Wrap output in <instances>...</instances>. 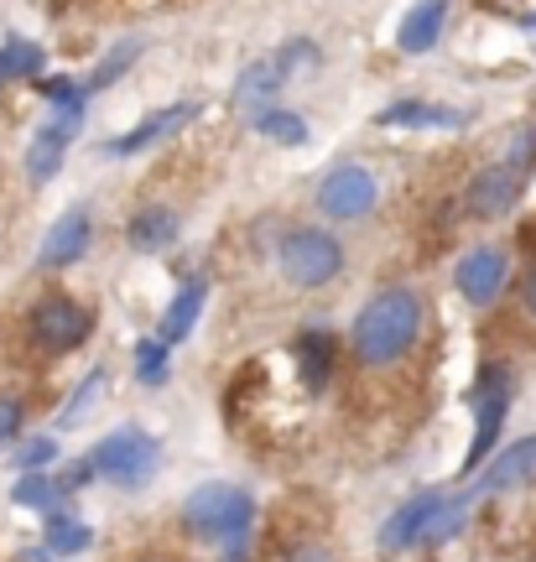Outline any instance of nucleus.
<instances>
[{
	"mask_svg": "<svg viewBox=\"0 0 536 562\" xmlns=\"http://www.w3.org/2000/svg\"><path fill=\"white\" fill-rule=\"evenodd\" d=\"M287 83V68H281L277 58H260V63H250L245 74L235 79V89H230V100L239 104V110H271L266 100H277V89Z\"/></svg>",
	"mask_w": 536,
	"mask_h": 562,
	"instance_id": "19",
	"label": "nucleus"
},
{
	"mask_svg": "<svg viewBox=\"0 0 536 562\" xmlns=\"http://www.w3.org/2000/svg\"><path fill=\"white\" fill-rule=\"evenodd\" d=\"M167 370H172V349H167L157 334H152V339H141L136 344V375H141V381L161 385V381H167Z\"/></svg>",
	"mask_w": 536,
	"mask_h": 562,
	"instance_id": "27",
	"label": "nucleus"
},
{
	"mask_svg": "<svg viewBox=\"0 0 536 562\" xmlns=\"http://www.w3.org/2000/svg\"><path fill=\"white\" fill-rule=\"evenodd\" d=\"M511 167H516V172H526V167H532L536 161V125H526V131H516V140H511Z\"/></svg>",
	"mask_w": 536,
	"mask_h": 562,
	"instance_id": "30",
	"label": "nucleus"
},
{
	"mask_svg": "<svg viewBox=\"0 0 536 562\" xmlns=\"http://www.w3.org/2000/svg\"><path fill=\"white\" fill-rule=\"evenodd\" d=\"M380 203V178L365 167V161H338L334 172L319 182V214L338 224L365 220Z\"/></svg>",
	"mask_w": 536,
	"mask_h": 562,
	"instance_id": "7",
	"label": "nucleus"
},
{
	"mask_svg": "<svg viewBox=\"0 0 536 562\" xmlns=\"http://www.w3.org/2000/svg\"><path fill=\"white\" fill-rule=\"evenodd\" d=\"M344 261H349V256H344V240L328 235V229H287L277 240L281 277L292 281L298 292H319V286L338 281Z\"/></svg>",
	"mask_w": 536,
	"mask_h": 562,
	"instance_id": "5",
	"label": "nucleus"
},
{
	"mask_svg": "<svg viewBox=\"0 0 536 562\" xmlns=\"http://www.w3.org/2000/svg\"><path fill=\"white\" fill-rule=\"evenodd\" d=\"M68 146H74V125L58 121V125H42L32 146H26V182H47L58 178L63 157H68Z\"/></svg>",
	"mask_w": 536,
	"mask_h": 562,
	"instance_id": "18",
	"label": "nucleus"
},
{
	"mask_svg": "<svg viewBox=\"0 0 536 562\" xmlns=\"http://www.w3.org/2000/svg\"><path fill=\"white\" fill-rule=\"evenodd\" d=\"M521 21H526V26H536V16H521Z\"/></svg>",
	"mask_w": 536,
	"mask_h": 562,
	"instance_id": "34",
	"label": "nucleus"
},
{
	"mask_svg": "<svg viewBox=\"0 0 536 562\" xmlns=\"http://www.w3.org/2000/svg\"><path fill=\"white\" fill-rule=\"evenodd\" d=\"M42 63H47V53H42L37 42H26V37L0 42V83L32 79V74H42Z\"/></svg>",
	"mask_w": 536,
	"mask_h": 562,
	"instance_id": "23",
	"label": "nucleus"
},
{
	"mask_svg": "<svg viewBox=\"0 0 536 562\" xmlns=\"http://www.w3.org/2000/svg\"><path fill=\"white\" fill-rule=\"evenodd\" d=\"M58 463V442L53 438H32V442H21L16 448V469L21 474H47Z\"/></svg>",
	"mask_w": 536,
	"mask_h": 562,
	"instance_id": "28",
	"label": "nucleus"
},
{
	"mask_svg": "<svg viewBox=\"0 0 536 562\" xmlns=\"http://www.w3.org/2000/svg\"><path fill=\"white\" fill-rule=\"evenodd\" d=\"M193 115H199V104H172V110H152V115H146L141 125H131L125 136L110 140L104 151H110V157H136V151H152L157 140H172V136H178V131L193 121Z\"/></svg>",
	"mask_w": 536,
	"mask_h": 562,
	"instance_id": "15",
	"label": "nucleus"
},
{
	"mask_svg": "<svg viewBox=\"0 0 536 562\" xmlns=\"http://www.w3.org/2000/svg\"><path fill=\"white\" fill-rule=\"evenodd\" d=\"M511 402H516V370L505 360H484L479 364L474 385H469V406H474V442L464 453V474H474L479 463L500 448V432H505V417H511Z\"/></svg>",
	"mask_w": 536,
	"mask_h": 562,
	"instance_id": "3",
	"label": "nucleus"
},
{
	"mask_svg": "<svg viewBox=\"0 0 536 562\" xmlns=\"http://www.w3.org/2000/svg\"><path fill=\"white\" fill-rule=\"evenodd\" d=\"M256 136L277 140V146H302V140H308V121H302L298 110H260Z\"/></svg>",
	"mask_w": 536,
	"mask_h": 562,
	"instance_id": "24",
	"label": "nucleus"
},
{
	"mask_svg": "<svg viewBox=\"0 0 536 562\" xmlns=\"http://www.w3.org/2000/svg\"><path fill=\"white\" fill-rule=\"evenodd\" d=\"M526 172H516L511 161H495V167H479L469 188H464V214L474 220H505L521 203V188H526Z\"/></svg>",
	"mask_w": 536,
	"mask_h": 562,
	"instance_id": "10",
	"label": "nucleus"
},
{
	"mask_svg": "<svg viewBox=\"0 0 536 562\" xmlns=\"http://www.w3.org/2000/svg\"><path fill=\"white\" fill-rule=\"evenodd\" d=\"M448 505H454V495H443V490H422V495H412L406 505H397V516H386V526H380V547H386V552H422L427 537H433V526L448 516Z\"/></svg>",
	"mask_w": 536,
	"mask_h": 562,
	"instance_id": "8",
	"label": "nucleus"
},
{
	"mask_svg": "<svg viewBox=\"0 0 536 562\" xmlns=\"http://www.w3.org/2000/svg\"><path fill=\"white\" fill-rule=\"evenodd\" d=\"M42 547L53 558H79L94 547V526L79 521L74 510H53V516H42Z\"/></svg>",
	"mask_w": 536,
	"mask_h": 562,
	"instance_id": "21",
	"label": "nucleus"
},
{
	"mask_svg": "<svg viewBox=\"0 0 536 562\" xmlns=\"http://www.w3.org/2000/svg\"><path fill=\"white\" fill-rule=\"evenodd\" d=\"M380 131H401V125H412V131H458L464 115L448 110V104H427V100H401L391 110H380L376 115Z\"/></svg>",
	"mask_w": 536,
	"mask_h": 562,
	"instance_id": "17",
	"label": "nucleus"
},
{
	"mask_svg": "<svg viewBox=\"0 0 536 562\" xmlns=\"http://www.w3.org/2000/svg\"><path fill=\"white\" fill-rule=\"evenodd\" d=\"M37 94L53 104V110H63V121H68V125H79L83 100H89V89H83V83L58 79V74H53V79H37Z\"/></svg>",
	"mask_w": 536,
	"mask_h": 562,
	"instance_id": "25",
	"label": "nucleus"
},
{
	"mask_svg": "<svg viewBox=\"0 0 536 562\" xmlns=\"http://www.w3.org/2000/svg\"><path fill=\"white\" fill-rule=\"evenodd\" d=\"M182 526H188L199 542L230 547V562H239L245 558V537H250V526H256V495H250L245 484L209 480L182 501Z\"/></svg>",
	"mask_w": 536,
	"mask_h": 562,
	"instance_id": "2",
	"label": "nucleus"
},
{
	"mask_svg": "<svg viewBox=\"0 0 536 562\" xmlns=\"http://www.w3.org/2000/svg\"><path fill=\"white\" fill-rule=\"evenodd\" d=\"M536 480V432L505 442L495 459L484 463V480L474 484L479 495H505V490H521V484Z\"/></svg>",
	"mask_w": 536,
	"mask_h": 562,
	"instance_id": "13",
	"label": "nucleus"
},
{
	"mask_svg": "<svg viewBox=\"0 0 536 562\" xmlns=\"http://www.w3.org/2000/svg\"><path fill=\"white\" fill-rule=\"evenodd\" d=\"M89 245H94V214L89 209H63L58 220L47 224V235H42V250H37V266L42 271H68V266H79L89 256Z\"/></svg>",
	"mask_w": 536,
	"mask_h": 562,
	"instance_id": "9",
	"label": "nucleus"
},
{
	"mask_svg": "<svg viewBox=\"0 0 536 562\" xmlns=\"http://www.w3.org/2000/svg\"><path fill=\"white\" fill-rule=\"evenodd\" d=\"M505 281H511V256H505L500 245H474L454 271L458 297L469 302V307H490V302L505 292Z\"/></svg>",
	"mask_w": 536,
	"mask_h": 562,
	"instance_id": "11",
	"label": "nucleus"
},
{
	"mask_svg": "<svg viewBox=\"0 0 536 562\" xmlns=\"http://www.w3.org/2000/svg\"><path fill=\"white\" fill-rule=\"evenodd\" d=\"M11 501L53 516V510H68V490H63L58 474H21V480L11 484Z\"/></svg>",
	"mask_w": 536,
	"mask_h": 562,
	"instance_id": "22",
	"label": "nucleus"
},
{
	"mask_svg": "<svg viewBox=\"0 0 536 562\" xmlns=\"http://www.w3.org/2000/svg\"><path fill=\"white\" fill-rule=\"evenodd\" d=\"M26 334H32V344H37L42 355H74L94 334V307L79 302L74 292H47V297L32 302Z\"/></svg>",
	"mask_w": 536,
	"mask_h": 562,
	"instance_id": "6",
	"label": "nucleus"
},
{
	"mask_svg": "<svg viewBox=\"0 0 536 562\" xmlns=\"http://www.w3.org/2000/svg\"><path fill=\"white\" fill-rule=\"evenodd\" d=\"M521 307H526V318H536V261H532V271L521 277Z\"/></svg>",
	"mask_w": 536,
	"mask_h": 562,
	"instance_id": "31",
	"label": "nucleus"
},
{
	"mask_svg": "<svg viewBox=\"0 0 536 562\" xmlns=\"http://www.w3.org/2000/svg\"><path fill=\"white\" fill-rule=\"evenodd\" d=\"M83 459L94 463V480L115 484V490H146L161 469V442L146 427H115Z\"/></svg>",
	"mask_w": 536,
	"mask_h": 562,
	"instance_id": "4",
	"label": "nucleus"
},
{
	"mask_svg": "<svg viewBox=\"0 0 536 562\" xmlns=\"http://www.w3.org/2000/svg\"><path fill=\"white\" fill-rule=\"evenodd\" d=\"M422 318H427V302L412 286H380L376 297L355 313L349 328V355L365 370H386V364L406 360L422 339Z\"/></svg>",
	"mask_w": 536,
	"mask_h": 562,
	"instance_id": "1",
	"label": "nucleus"
},
{
	"mask_svg": "<svg viewBox=\"0 0 536 562\" xmlns=\"http://www.w3.org/2000/svg\"><path fill=\"white\" fill-rule=\"evenodd\" d=\"M136 58H141V42H115V47L104 53L100 68H94V74L83 79V89H89V94H100V89H110V83H115L120 74H125V68H136Z\"/></svg>",
	"mask_w": 536,
	"mask_h": 562,
	"instance_id": "26",
	"label": "nucleus"
},
{
	"mask_svg": "<svg viewBox=\"0 0 536 562\" xmlns=\"http://www.w3.org/2000/svg\"><path fill=\"white\" fill-rule=\"evenodd\" d=\"M178 235H182V220L178 209H167V203H146V209H136L125 220V245L136 256H161V250L178 245Z\"/></svg>",
	"mask_w": 536,
	"mask_h": 562,
	"instance_id": "14",
	"label": "nucleus"
},
{
	"mask_svg": "<svg viewBox=\"0 0 536 562\" xmlns=\"http://www.w3.org/2000/svg\"><path fill=\"white\" fill-rule=\"evenodd\" d=\"M443 21H448V0H417L397 26V47L401 53H433L437 37H443Z\"/></svg>",
	"mask_w": 536,
	"mask_h": 562,
	"instance_id": "16",
	"label": "nucleus"
},
{
	"mask_svg": "<svg viewBox=\"0 0 536 562\" xmlns=\"http://www.w3.org/2000/svg\"><path fill=\"white\" fill-rule=\"evenodd\" d=\"M146 562H178V558H161V552H157V558H146Z\"/></svg>",
	"mask_w": 536,
	"mask_h": 562,
	"instance_id": "33",
	"label": "nucleus"
},
{
	"mask_svg": "<svg viewBox=\"0 0 536 562\" xmlns=\"http://www.w3.org/2000/svg\"><path fill=\"white\" fill-rule=\"evenodd\" d=\"M521 250H532V256H536V220L521 224Z\"/></svg>",
	"mask_w": 536,
	"mask_h": 562,
	"instance_id": "32",
	"label": "nucleus"
},
{
	"mask_svg": "<svg viewBox=\"0 0 536 562\" xmlns=\"http://www.w3.org/2000/svg\"><path fill=\"white\" fill-rule=\"evenodd\" d=\"M203 302H209V286L203 281H188L178 297L167 302V313H161V328H157V339L167 344V349H178L193 328H199V313H203Z\"/></svg>",
	"mask_w": 536,
	"mask_h": 562,
	"instance_id": "20",
	"label": "nucleus"
},
{
	"mask_svg": "<svg viewBox=\"0 0 536 562\" xmlns=\"http://www.w3.org/2000/svg\"><path fill=\"white\" fill-rule=\"evenodd\" d=\"M21 427H26V402L16 391H0V448H11L21 438Z\"/></svg>",
	"mask_w": 536,
	"mask_h": 562,
	"instance_id": "29",
	"label": "nucleus"
},
{
	"mask_svg": "<svg viewBox=\"0 0 536 562\" xmlns=\"http://www.w3.org/2000/svg\"><path fill=\"white\" fill-rule=\"evenodd\" d=\"M292 364H298V381L308 396H323L338 375V334L328 328H302L292 339Z\"/></svg>",
	"mask_w": 536,
	"mask_h": 562,
	"instance_id": "12",
	"label": "nucleus"
}]
</instances>
